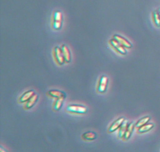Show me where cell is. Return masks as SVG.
I'll use <instances>...</instances> for the list:
<instances>
[{"label": "cell", "instance_id": "1", "mask_svg": "<svg viewBox=\"0 0 160 152\" xmlns=\"http://www.w3.org/2000/svg\"><path fill=\"white\" fill-rule=\"evenodd\" d=\"M62 23V13L56 11L53 13L51 19V26L53 29L58 30L61 28Z\"/></svg>", "mask_w": 160, "mask_h": 152}, {"label": "cell", "instance_id": "2", "mask_svg": "<svg viewBox=\"0 0 160 152\" xmlns=\"http://www.w3.org/2000/svg\"><path fill=\"white\" fill-rule=\"evenodd\" d=\"M66 111L71 113L82 114L87 112V108L81 104H69L66 106Z\"/></svg>", "mask_w": 160, "mask_h": 152}, {"label": "cell", "instance_id": "3", "mask_svg": "<svg viewBox=\"0 0 160 152\" xmlns=\"http://www.w3.org/2000/svg\"><path fill=\"white\" fill-rule=\"evenodd\" d=\"M108 84V78L105 76L102 75L100 77L98 84L97 86V91L99 93H103L106 91L107 86Z\"/></svg>", "mask_w": 160, "mask_h": 152}, {"label": "cell", "instance_id": "4", "mask_svg": "<svg viewBox=\"0 0 160 152\" xmlns=\"http://www.w3.org/2000/svg\"><path fill=\"white\" fill-rule=\"evenodd\" d=\"M53 55H54V58L58 64L62 65L65 63V60L60 47L56 46L55 48H54Z\"/></svg>", "mask_w": 160, "mask_h": 152}, {"label": "cell", "instance_id": "5", "mask_svg": "<svg viewBox=\"0 0 160 152\" xmlns=\"http://www.w3.org/2000/svg\"><path fill=\"white\" fill-rule=\"evenodd\" d=\"M109 43H110L111 46L119 53L121 54H126L127 51L126 50V48L122 46L121 44H120L116 39L114 38H112L111 39L109 40Z\"/></svg>", "mask_w": 160, "mask_h": 152}, {"label": "cell", "instance_id": "6", "mask_svg": "<svg viewBox=\"0 0 160 152\" xmlns=\"http://www.w3.org/2000/svg\"><path fill=\"white\" fill-rule=\"evenodd\" d=\"M46 94L48 96H50L51 98L58 99V98H64L65 99L66 97V95L65 93L61 90L58 89H51L46 92Z\"/></svg>", "mask_w": 160, "mask_h": 152}, {"label": "cell", "instance_id": "7", "mask_svg": "<svg viewBox=\"0 0 160 152\" xmlns=\"http://www.w3.org/2000/svg\"><path fill=\"white\" fill-rule=\"evenodd\" d=\"M112 38L116 39L120 44L124 46L125 48H131L132 47V44L125 38L119 35V34H114L112 36Z\"/></svg>", "mask_w": 160, "mask_h": 152}, {"label": "cell", "instance_id": "8", "mask_svg": "<svg viewBox=\"0 0 160 152\" xmlns=\"http://www.w3.org/2000/svg\"><path fill=\"white\" fill-rule=\"evenodd\" d=\"M124 118L123 117H121L119 118L118 119H117L116 120H115L112 124L108 128V133H113L114 131H115L116 130L118 129L119 128V127L121 126V125L122 124V123H123V121H124Z\"/></svg>", "mask_w": 160, "mask_h": 152}, {"label": "cell", "instance_id": "9", "mask_svg": "<svg viewBox=\"0 0 160 152\" xmlns=\"http://www.w3.org/2000/svg\"><path fill=\"white\" fill-rule=\"evenodd\" d=\"M35 94L34 91L33 90H28L24 93L19 98L18 102L20 103H26L28 101L34 94Z\"/></svg>", "mask_w": 160, "mask_h": 152}, {"label": "cell", "instance_id": "10", "mask_svg": "<svg viewBox=\"0 0 160 152\" xmlns=\"http://www.w3.org/2000/svg\"><path fill=\"white\" fill-rule=\"evenodd\" d=\"M60 48H61V50L62 53L63 54L65 62L66 63H69L71 61V53H70V51H69V48L65 44L61 45L60 46Z\"/></svg>", "mask_w": 160, "mask_h": 152}, {"label": "cell", "instance_id": "11", "mask_svg": "<svg viewBox=\"0 0 160 152\" xmlns=\"http://www.w3.org/2000/svg\"><path fill=\"white\" fill-rule=\"evenodd\" d=\"M39 96L38 94L35 93L28 101L26 102L24 106V109H29L30 108H31L37 102Z\"/></svg>", "mask_w": 160, "mask_h": 152}, {"label": "cell", "instance_id": "12", "mask_svg": "<svg viewBox=\"0 0 160 152\" xmlns=\"http://www.w3.org/2000/svg\"><path fill=\"white\" fill-rule=\"evenodd\" d=\"M134 128H135V124L133 122L129 123L127 129H126V131L125 134H124V135L123 136V138H122L123 140L126 141V140H128L129 139Z\"/></svg>", "mask_w": 160, "mask_h": 152}, {"label": "cell", "instance_id": "13", "mask_svg": "<svg viewBox=\"0 0 160 152\" xmlns=\"http://www.w3.org/2000/svg\"><path fill=\"white\" fill-rule=\"evenodd\" d=\"M128 124H129L128 120V119H124V121H123V123H122V124L121 125V126L118 129L119 131H118V137L119 139H122L123 138V136L125 134V132L126 131Z\"/></svg>", "mask_w": 160, "mask_h": 152}, {"label": "cell", "instance_id": "14", "mask_svg": "<svg viewBox=\"0 0 160 152\" xmlns=\"http://www.w3.org/2000/svg\"><path fill=\"white\" fill-rule=\"evenodd\" d=\"M81 138L85 141H92L96 138V133L91 131H86L82 134Z\"/></svg>", "mask_w": 160, "mask_h": 152}, {"label": "cell", "instance_id": "15", "mask_svg": "<svg viewBox=\"0 0 160 152\" xmlns=\"http://www.w3.org/2000/svg\"><path fill=\"white\" fill-rule=\"evenodd\" d=\"M153 127H154V124L152 123H147V124L141 126L140 128H138L137 132L138 133H146V132L150 131Z\"/></svg>", "mask_w": 160, "mask_h": 152}, {"label": "cell", "instance_id": "16", "mask_svg": "<svg viewBox=\"0 0 160 152\" xmlns=\"http://www.w3.org/2000/svg\"><path fill=\"white\" fill-rule=\"evenodd\" d=\"M64 98H58L56 99L55 101L54 102L53 106H52V109L54 111H57L61 109V108L62 106L63 102H64Z\"/></svg>", "mask_w": 160, "mask_h": 152}, {"label": "cell", "instance_id": "17", "mask_svg": "<svg viewBox=\"0 0 160 152\" xmlns=\"http://www.w3.org/2000/svg\"><path fill=\"white\" fill-rule=\"evenodd\" d=\"M152 20H153L154 25L156 27L159 28L160 27V16L158 13L157 9L152 11Z\"/></svg>", "mask_w": 160, "mask_h": 152}, {"label": "cell", "instance_id": "18", "mask_svg": "<svg viewBox=\"0 0 160 152\" xmlns=\"http://www.w3.org/2000/svg\"><path fill=\"white\" fill-rule=\"evenodd\" d=\"M150 120V117L149 116H145L143 117L142 118H141L140 119H139L135 124V128H139L141 126L147 124L148 123V121Z\"/></svg>", "mask_w": 160, "mask_h": 152}, {"label": "cell", "instance_id": "19", "mask_svg": "<svg viewBox=\"0 0 160 152\" xmlns=\"http://www.w3.org/2000/svg\"><path fill=\"white\" fill-rule=\"evenodd\" d=\"M0 152H7L4 149L2 148V147L0 148Z\"/></svg>", "mask_w": 160, "mask_h": 152}, {"label": "cell", "instance_id": "20", "mask_svg": "<svg viewBox=\"0 0 160 152\" xmlns=\"http://www.w3.org/2000/svg\"><path fill=\"white\" fill-rule=\"evenodd\" d=\"M157 11H158V14H159V16H160V8H159L157 9Z\"/></svg>", "mask_w": 160, "mask_h": 152}]
</instances>
